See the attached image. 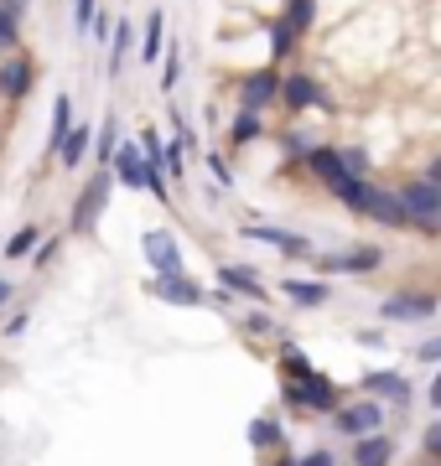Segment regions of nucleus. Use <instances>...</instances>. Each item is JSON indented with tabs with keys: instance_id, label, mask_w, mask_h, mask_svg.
Listing matches in <instances>:
<instances>
[{
	"instance_id": "f8f14e48",
	"label": "nucleus",
	"mask_w": 441,
	"mask_h": 466,
	"mask_svg": "<svg viewBox=\"0 0 441 466\" xmlns=\"http://www.w3.org/2000/svg\"><path fill=\"white\" fill-rule=\"evenodd\" d=\"M219 285H223V296H250L255 306L271 300V285L260 280L250 265H219Z\"/></svg>"
},
{
	"instance_id": "58836bf2",
	"label": "nucleus",
	"mask_w": 441,
	"mask_h": 466,
	"mask_svg": "<svg viewBox=\"0 0 441 466\" xmlns=\"http://www.w3.org/2000/svg\"><path fill=\"white\" fill-rule=\"evenodd\" d=\"M291 466H338V461H333V451L327 446H317V451H306L302 461H291Z\"/></svg>"
},
{
	"instance_id": "473e14b6",
	"label": "nucleus",
	"mask_w": 441,
	"mask_h": 466,
	"mask_svg": "<svg viewBox=\"0 0 441 466\" xmlns=\"http://www.w3.org/2000/svg\"><path fill=\"white\" fill-rule=\"evenodd\" d=\"M244 332L250 337H281V327H275L271 311H250V317H244Z\"/></svg>"
},
{
	"instance_id": "39448f33",
	"label": "nucleus",
	"mask_w": 441,
	"mask_h": 466,
	"mask_svg": "<svg viewBox=\"0 0 441 466\" xmlns=\"http://www.w3.org/2000/svg\"><path fill=\"white\" fill-rule=\"evenodd\" d=\"M358 394L395 404L400 415H405L410 404H415V389H410V379H405V373H390V368H374V373H364V379H358Z\"/></svg>"
},
{
	"instance_id": "bb28decb",
	"label": "nucleus",
	"mask_w": 441,
	"mask_h": 466,
	"mask_svg": "<svg viewBox=\"0 0 441 466\" xmlns=\"http://www.w3.org/2000/svg\"><path fill=\"white\" fill-rule=\"evenodd\" d=\"M281 21H286V26H291L296 36H306L312 26H317V0H286Z\"/></svg>"
},
{
	"instance_id": "79ce46f5",
	"label": "nucleus",
	"mask_w": 441,
	"mask_h": 466,
	"mask_svg": "<svg viewBox=\"0 0 441 466\" xmlns=\"http://www.w3.org/2000/svg\"><path fill=\"white\" fill-rule=\"evenodd\" d=\"M26 327H32V317H26V311H16V317L5 321V337H21Z\"/></svg>"
},
{
	"instance_id": "0eeeda50",
	"label": "nucleus",
	"mask_w": 441,
	"mask_h": 466,
	"mask_svg": "<svg viewBox=\"0 0 441 466\" xmlns=\"http://www.w3.org/2000/svg\"><path fill=\"white\" fill-rule=\"evenodd\" d=\"M146 290H151L156 300H167V306H203L208 290L198 280H187V269H167V275H151L146 280Z\"/></svg>"
},
{
	"instance_id": "ddd939ff",
	"label": "nucleus",
	"mask_w": 441,
	"mask_h": 466,
	"mask_svg": "<svg viewBox=\"0 0 441 466\" xmlns=\"http://www.w3.org/2000/svg\"><path fill=\"white\" fill-rule=\"evenodd\" d=\"M379 317H385V321H431V317H436V296H415V290L385 296Z\"/></svg>"
},
{
	"instance_id": "6ab92c4d",
	"label": "nucleus",
	"mask_w": 441,
	"mask_h": 466,
	"mask_svg": "<svg viewBox=\"0 0 441 466\" xmlns=\"http://www.w3.org/2000/svg\"><path fill=\"white\" fill-rule=\"evenodd\" d=\"M130 52H136V21L115 16V26H109V78H119V67H125Z\"/></svg>"
},
{
	"instance_id": "5701e85b",
	"label": "nucleus",
	"mask_w": 441,
	"mask_h": 466,
	"mask_svg": "<svg viewBox=\"0 0 441 466\" xmlns=\"http://www.w3.org/2000/svg\"><path fill=\"white\" fill-rule=\"evenodd\" d=\"M73 130V94L63 88L57 99H52V135H47V156H57V146H63V135Z\"/></svg>"
},
{
	"instance_id": "72a5a7b5",
	"label": "nucleus",
	"mask_w": 441,
	"mask_h": 466,
	"mask_svg": "<svg viewBox=\"0 0 441 466\" xmlns=\"http://www.w3.org/2000/svg\"><path fill=\"white\" fill-rule=\"evenodd\" d=\"M208 171H213L219 187H234V171H229V161H223V150H208Z\"/></svg>"
},
{
	"instance_id": "a19ab883",
	"label": "nucleus",
	"mask_w": 441,
	"mask_h": 466,
	"mask_svg": "<svg viewBox=\"0 0 441 466\" xmlns=\"http://www.w3.org/2000/svg\"><path fill=\"white\" fill-rule=\"evenodd\" d=\"M0 11H5L11 21H21L26 11H32V0H0Z\"/></svg>"
},
{
	"instance_id": "c03bdc74",
	"label": "nucleus",
	"mask_w": 441,
	"mask_h": 466,
	"mask_svg": "<svg viewBox=\"0 0 441 466\" xmlns=\"http://www.w3.org/2000/svg\"><path fill=\"white\" fill-rule=\"evenodd\" d=\"M358 348H385V332H358Z\"/></svg>"
},
{
	"instance_id": "c9c22d12",
	"label": "nucleus",
	"mask_w": 441,
	"mask_h": 466,
	"mask_svg": "<svg viewBox=\"0 0 441 466\" xmlns=\"http://www.w3.org/2000/svg\"><path fill=\"white\" fill-rule=\"evenodd\" d=\"M94 11H99V0H73V26H78V32H88Z\"/></svg>"
},
{
	"instance_id": "9b49d317",
	"label": "nucleus",
	"mask_w": 441,
	"mask_h": 466,
	"mask_svg": "<svg viewBox=\"0 0 441 466\" xmlns=\"http://www.w3.org/2000/svg\"><path fill=\"white\" fill-rule=\"evenodd\" d=\"M244 238H255V244H271V249H281L286 259H312V249H317V244H306L302 233L275 228V223H250V228H244Z\"/></svg>"
},
{
	"instance_id": "2f4dec72",
	"label": "nucleus",
	"mask_w": 441,
	"mask_h": 466,
	"mask_svg": "<svg viewBox=\"0 0 441 466\" xmlns=\"http://www.w3.org/2000/svg\"><path fill=\"white\" fill-rule=\"evenodd\" d=\"M338 161L348 177H369V150H358V146H343L338 150Z\"/></svg>"
},
{
	"instance_id": "4468645a",
	"label": "nucleus",
	"mask_w": 441,
	"mask_h": 466,
	"mask_svg": "<svg viewBox=\"0 0 441 466\" xmlns=\"http://www.w3.org/2000/svg\"><path fill=\"white\" fill-rule=\"evenodd\" d=\"M36 84V63L32 57H11V63H0V99L5 104H21L32 94Z\"/></svg>"
},
{
	"instance_id": "37998d69",
	"label": "nucleus",
	"mask_w": 441,
	"mask_h": 466,
	"mask_svg": "<svg viewBox=\"0 0 441 466\" xmlns=\"http://www.w3.org/2000/svg\"><path fill=\"white\" fill-rule=\"evenodd\" d=\"M426 404H431V410H441V379L426 383Z\"/></svg>"
},
{
	"instance_id": "4be33fe9",
	"label": "nucleus",
	"mask_w": 441,
	"mask_h": 466,
	"mask_svg": "<svg viewBox=\"0 0 441 466\" xmlns=\"http://www.w3.org/2000/svg\"><path fill=\"white\" fill-rule=\"evenodd\" d=\"M88 146H94V130L73 119V130L63 135V146H57V161H63V167H78V161L88 156Z\"/></svg>"
},
{
	"instance_id": "a211bd4d",
	"label": "nucleus",
	"mask_w": 441,
	"mask_h": 466,
	"mask_svg": "<svg viewBox=\"0 0 441 466\" xmlns=\"http://www.w3.org/2000/svg\"><path fill=\"white\" fill-rule=\"evenodd\" d=\"M136 42H140V63L151 67L156 57H161V47H167V16H161L156 5H151V16L136 26Z\"/></svg>"
},
{
	"instance_id": "e433bc0d",
	"label": "nucleus",
	"mask_w": 441,
	"mask_h": 466,
	"mask_svg": "<svg viewBox=\"0 0 441 466\" xmlns=\"http://www.w3.org/2000/svg\"><path fill=\"white\" fill-rule=\"evenodd\" d=\"M421 451L431 456V461L441 456V420H431V425H426V435H421Z\"/></svg>"
},
{
	"instance_id": "dca6fc26",
	"label": "nucleus",
	"mask_w": 441,
	"mask_h": 466,
	"mask_svg": "<svg viewBox=\"0 0 441 466\" xmlns=\"http://www.w3.org/2000/svg\"><path fill=\"white\" fill-rule=\"evenodd\" d=\"M302 161H306V171H312L317 182H327V187H338L343 177H348L343 161H338V146H317V140H312V146L302 150Z\"/></svg>"
},
{
	"instance_id": "393cba45",
	"label": "nucleus",
	"mask_w": 441,
	"mask_h": 466,
	"mask_svg": "<svg viewBox=\"0 0 441 466\" xmlns=\"http://www.w3.org/2000/svg\"><path fill=\"white\" fill-rule=\"evenodd\" d=\"M260 135H265V119H260L255 109H239V115L229 119V146H250Z\"/></svg>"
},
{
	"instance_id": "2eb2a0df",
	"label": "nucleus",
	"mask_w": 441,
	"mask_h": 466,
	"mask_svg": "<svg viewBox=\"0 0 441 466\" xmlns=\"http://www.w3.org/2000/svg\"><path fill=\"white\" fill-rule=\"evenodd\" d=\"M364 218H374L379 228H410L405 208H400V198H395L390 187H374V192H369V208H364Z\"/></svg>"
},
{
	"instance_id": "f704fd0d",
	"label": "nucleus",
	"mask_w": 441,
	"mask_h": 466,
	"mask_svg": "<svg viewBox=\"0 0 441 466\" xmlns=\"http://www.w3.org/2000/svg\"><path fill=\"white\" fill-rule=\"evenodd\" d=\"M21 42V21H11L5 11H0V52H11Z\"/></svg>"
},
{
	"instance_id": "cd10ccee",
	"label": "nucleus",
	"mask_w": 441,
	"mask_h": 466,
	"mask_svg": "<svg viewBox=\"0 0 441 466\" xmlns=\"http://www.w3.org/2000/svg\"><path fill=\"white\" fill-rule=\"evenodd\" d=\"M115 146H119V119H115V109H109V119H104L99 125V135H94V161H99V167H109V156H115Z\"/></svg>"
},
{
	"instance_id": "7ed1b4c3",
	"label": "nucleus",
	"mask_w": 441,
	"mask_h": 466,
	"mask_svg": "<svg viewBox=\"0 0 441 466\" xmlns=\"http://www.w3.org/2000/svg\"><path fill=\"white\" fill-rule=\"evenodd\" d=\"M109 192H115V177H109V167H99V171H94V177L84 182L78 202L68 208V228H73V233H94L99 213L109 208Z\"/></svg>"
},
{
	"instance_id": "a878e982",
	"label": "nucleus",
	"mask_w": 441,
	"mask_h": 466,
	"mask_svg": "<svg viewBox=\"0 0 441 466\" xmlns=\"http://www.w3.org/2000/svg\"><path fill=\"white\" fill-rule=\"evenodd\" d=\"M250 446H255V451H281V446H286V431H281V420H275V415H260L255 420V425H250Z\"/></svg>"
},
{
	"instance_id": "6e6552de",
	"label": "nucleus",
	"mask_w": 441,
	"mask_h": 466,
	"mask_svg": "<svg viewBox=\"0 0 441 466\" xmlns=\"http://www.w3.org/2000/svg\"><path fill=\"white\" fill-rule=\"evenodd\" d=\"M333 425H338V435H348V441H358V435H369V431H385V404H374V400L338 404V410H333Z\"/></svg>"
},
{
	"instance_id": "c85d7f7f",
	"label": "nucleus",
	"mask_w": 441,
	"mask_h": 466,
	"mask_svg": "<svg viewBox=\"0 0 441 466\" xmlns=\"http://www.w3.org/2000/svg\"><path fill=\"white\" fill-rule=\"evenodd\" d=\"M161 171H167V182H182V177H187V146H182V135L161 146Z\"/></svg>"
},
{
	"instance_id": "1a4fd4ad",
	"label": "nucleus",
	"mask_w": 441,
	"mask_h": 466,
	"mask_svg": "<svg viewBox=\"0 0 441 466\" xmlns=\"http://www.w3.org/2000/svg\"><path fill=\"white\" fill-rule=\"evenodd\" d=\"M275 94H281V73L271 67H255V73H244L239 78V109H255V115H265L275 104Z\"/></svg>"
},
{
	"instance_id": "f03ea898",
	"label": "nucleus",
	"mask_w": 441,
	"mask_h": 466,
	"mask_svg": "<svg viewBox=\"0 0 441 466\" xmlns=\"http://www.w3.org/2000/svg\"><path fill=\"white\" fill-rule=\"evenodd\" d=\"M395 198H400V208H405L410 228L421 233V238H436V228H441V182L415 177V182H405Z\"/></svg>"
},
{
	"instance_id": "7c9ffc66",
	"label": "nucleus",
	"mask_w": 441,
	"mask_h": 466,
	"mask_svg": "<svg viewBox=\"0 0 441 466\" xmlns=\"http://www.w3.org/2000/svg\"><path fill=\"white\" fill-rule=\"evenodd\" d=\"M36 238H42V228H36V223L16 228V233H11V244H5V259H26V254L36 249Z\"/></svg>"
},
{
	"instance_id": "4c0bfd02",
	"label": "nucleus",
	"mask_w": 441,
	"mask_h": 466,
	"mask_svg": "<svg viewBox=\"0 0 441 466\" xmlns=\"http://www.w3.org/2000/svg\"><path fill=\"white\" fill-rule=\"evenodd\" d=\"M57 244H63V238H36V249H32L36 269H42V265H52V254H57Z\"/></svg>"
},
{
	"instance_id": "c756f323",
	"label": "nucleus",
	"mask_w": 441,
	"mask_h": 466,
	"mask_svg": "<svg viewBox=\"0 0 441 466\" xmlns=\"http://www.w3.org/2000/svg\"><path fill=\"white\" fill-rule=\"evenodd\" d=\"M161 94H177V84H182V52L177 47H161Z\"/></svg>"
},
{
	"instance_id": "9d476101",
	"label": "nucleus",
	"mask_w": 441,
	"mask_h": 466,
	"mask_svg": "<svg viewBox=\"0 0 441 466\" xmlns=\"http://www.w3.org/2000/svg\"><path fill=\"white\" fill-rule=\"evenodd\" d=\"M140 254H146L151 275L182 269V244H177V233H171V228H146V233H140Z\"/></svg>"
},
{
	"instance_id": "b1692460",
	"label": "nucleus",
	"mask_w": 441,
	"mask_h": 466,
	"mask_svg": "<svg viewBox=\"0 0 441 466\" xmlns=\"http://www.w3.org/2000/svg\"><path fill=\"white\" fill-rule=\"evenodd\" d=\"M265 42H271V63L281 67V63H286V57H291V52H296V42H302V36L291 32V26H286V21H281V16H275L271 26H265Z\"/></svg>"
},
{
	"instance_id": "20e7f679",
	"label": "nucleus",
	"mask_w": 441,
	"mask_h": 466,
	"mask_svg": "<svg viewBox=\"0 0 441 466\" xmlns=\"http://www.w3.org/2000/svg\"><path fill=\"white\" fill-rule=\"evenodd\" d=\"M275 99L286 104V115H306L312 104L333 115V99H327V88L317 84L312 73H281V94H275Z\"/></svg>"
},
{
	"instance_id": "aec40b11",
	"label": "nucleus",
	"mask_w": 441,
	"mask_h": 466,
	"mask_svg": "<svg viewBox=\"0 0 441 466\" xmlns=\"http://www.w3.org/2000/svg\"><path fill=\"white\" fill-rule=\"evenodd\" d=\"M281 296L296 300V306H327L333 300V285L327 280H281Z\"/></svg>"
},
{
	"instance_id": "f257e3e1",
	"label": "nucleus",
	"mask_w": 441,
	"mask_h": 466,
	"mask_svg": "<svg viewBox=\"0 0 441 466\" xmlns=\"http://www.w3.org/2000/svg\"><path fill=\"white\" fill-rule=\"evenodd\" d=\"M281 400H286L291 410H302V415H333V410L343 404V389L312 368V373H302V379H286Z\"/></svg>"
},
{
	"instance_id": "412c9836",
	"label": "nucleus",
	"mask_w": 441,
	"mask_h": 466,
	"mask_svg": "<svg viewBox=\"0 0 441 466\" xmlns=\"http://www.w3.org/2000/svg\"><path fill=\"white\" fill-rule=\"evenodd\" d=\"M369 192H374L369 177H343V182L333 187V198H338L348 213H358V218H364V208H369Z\"/></svg>"
},
{
	"instance_id": "a18cd8bd",
	"label": "nucleus",
	"mask_w": 441,
	"mask_h": 466,
	"mask_svg": "<svg viewBox=\"0 0 441 466\" xmlns=\"http://www.w3.org/2000/svg\"><path fill=\"white\" fill-rule=\"evenodd\" d=\"M5 300H11V285H5V280H0V306H5Z\"/></svg>"
},
{
	"instance_id": "ea45409f",
	"label": "nucleus",
	"mask_w": 441,
	"mask_h": 466,
	"mask_svg": "<svg viewBox=\"0 0 441 466\" xmlns=\"http://www.w3.org/2000/svg\"><path fill=\"white\" fill-rule=\"evenodd\" d=\"M415 358H421V363L431 368V363H436V358H441V337H426L421 348H415Z\"/></svg>"
},
{
	"instance_id": "f3484780",
	"label": "nucleus",
	"mask_w": 441,
	"mask_h": 466,
	"mask_svg": "<svg viewBox=\"0 0 441 466\" xmlns=\"http://www.w3.org/2000/svg\"><path fill=\"white\" fill-rule=\"evenodd\" d=\"M395 461V441L385 431H369L354 441V466H390Z\"/></svg>"
},
{
	"instance_id": "423d86ee",
	"label": "nucleus",
	"mask_w": 441,
	"mask_h": 466,
	"mask_svg": "<svg viewBox=\"0 0 441 466\" xmlns=\"http://www.w3.org/2000/svg\"><path fill=\"white\" fill-rule=\"evenodd\" d=\"M312 265H317V275H369V269L385 265V249H379V244H364V249H348V254H317L312 249Z\"/></svg>"
}]
</instances>
